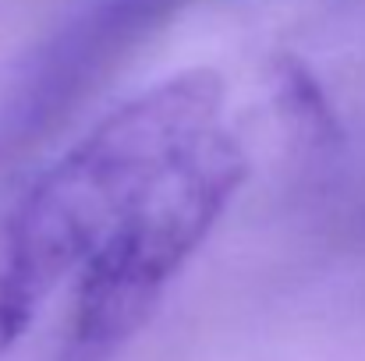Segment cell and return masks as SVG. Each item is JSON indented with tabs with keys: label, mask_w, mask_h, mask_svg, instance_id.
Instances as JSON below:
<instances>
[{
	"label": "cell",
	"mask_w": 365,
	"mask_h": 361,
	"mask_svg": "<svg viewBox=\"0 0 365 361\" xmlns=\"http://www.w3.org/2000/svg\"><path fill=\"white\" fill-rule=\"evenodd\" d=\"M220 75L199 68L163 78L68 149L0 227L46 280L61 283L167 174L220 131Z\"/></svg>",
	"instance_id": "6da1fadb"
},
{
	"label": "cell",
	"mask_w": 365,
	"mask_h": 361,
	"mask_svg": "<svg viewBox=\"0 0 365 361\" xmlns=\"http://www.w3.org/2000/svg\"><path fill=\"white\" fill-rule=\"evenodd\" d=\"M248 174L231 131L210 135L160 188L124 216L78 269L64 361H110L217 227Z\"/></svg>",
	"instance_id": "7a4b0ae2"
},
{
	"label": "cell",
	"mask_w": 365,
	"mask_h": 361,
	"mask_svg": "<svg viewBox=\"0 0 365 361\" xmlns=\"http://www.w3.org/2000/svg\"><path fill=\"white\" fill-rule=\"evenodd\" d=\"M53 294V287L29 269V262L14 251V244L0 231V361L21 340V333L32 326L43 301Z\"/></svg>",
	"instance_id": "3957f363"
}]
</instances>
